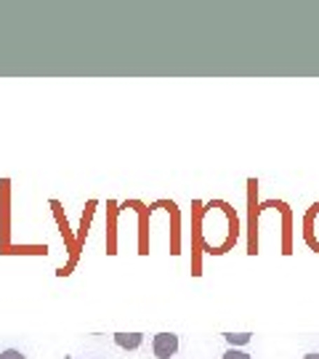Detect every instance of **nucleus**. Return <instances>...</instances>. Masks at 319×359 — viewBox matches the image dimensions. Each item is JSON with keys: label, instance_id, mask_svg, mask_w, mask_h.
Segmentation results:
<instances>
[{"label": "nucleus", "instance_id": "nucleus-1", "mask_svg": "<svg viewBox=\"0 0 319 359\" xmlns=\"http://www.w3.org/2000/svg\"><path fill=\"white\" fill-rule=\"evenodd\" d=\"M152 351H154V357L157 359H170L176 351H179V335H173V333L154 335Z\"/></svg>", "mask_w": 319, "mask_h": 359}, {"label": "nucleus", "instance_id": "nucleus-2", "mask_svg": "<svg viewBox=\"0 0 319 359\" xmlns=\"http://www.w3.org/2000/svg\"><path fill=\"white\" fill-rule=\"evenodd\" d=\"M115 344L120 348H128V351H133V348H139L144 344V335L141 333H117L115 335Z\"/></svg>", "mask_w": 319, "mask_h": 359}, {"label": "nucleus", "instance_id": "nucleus-3", "mask_svg": "<svg viewBox=\"0 0 319 359\" xmlns=\"http://www.w3.org/2000/svg\"><path fill=\"white\" fill-rule=\"evenodd\" d=\"M226 341H229V344H247V341H250V333H240V335L226 333Z\"/></svg>", "mask_w": 319, "mask_h": 359}, {"label": "nucleus", "instance_id": "nucleus-4", "mask_svg": "<svg viewBox=\"0 0 319 359\" xmlns=\"http://www.w3.org/2000/svg\"><path fill=\"white\" fill-rule=\"evenodd\" d=\"M224 359H250V354H245V351H237V348H229Z\"/></svg>", "mask_w": 319, "mask_h": 359}, {"label": "nucleus", "instance_id": "nucleus-5", "mask_svg": "<svg viewBox=\"0 0 319 359\" xmlns=\"http://www.w3.org/2000/svg\"><path fill=\"white\" fill-rule=\"evenodd\" d=\"M0 359H25V354H22V351H16V348H8V351H3V354H0Z\"/></svg>", "mask_w": 319, "mask_h": 359}, {"label": "nucleus", "instance_id": "nucleus-6", "mask_svg": "<svg viewBox=\"0 0 319 359\" xmlns=\"http://www.w3.org/2000/svg\"><path fill=\"white\" fill-rule=\"evenodd\" d=\"M304 359H319V354H306Z\"/></svg>", "mask_w": 319, "mask_h": 359}]
</instances>
